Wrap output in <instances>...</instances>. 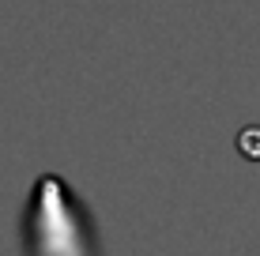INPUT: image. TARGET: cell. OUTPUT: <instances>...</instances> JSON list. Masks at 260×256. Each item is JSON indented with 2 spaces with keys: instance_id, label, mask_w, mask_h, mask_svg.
I'll list each match as a JSON object with an SVG mask.
<instances>
[{
  "instance_id": "1",
  "label": "cell",
  "mask_w": 260,
  "mask_h": 256,
  "mask_svg": "<svg viewBox=\"0 0 260 256\" xmlns=\"http://www.w3.org/2000/svg\"><path fill=\"white\" fill-rule=\"evenodd\" d=\"M34 245L42 256H91L87 252L83 215L72 204L64 181L57 173H46L34 189V215H30Z\"/></svg>"
},
{
  "instance_id": "2",
  "label": "cell",
  "mask_w": 260,
  "mask_h": 256,
  "mask_svg": "<svg viewBox=\"0 0 260 256\" xmlns=\"http://www.w3.org/2000/svg\"><path fill=\"white\" fill-rule=\"evenodd\" d=\"M238 147H241V155H245V158H253V162H256V158H260V128H245L238 136Z\"/></svg>"
}]
</instances>
